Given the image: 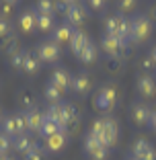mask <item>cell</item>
<instances>
[{
  "mask_svg": "<svg viewBox=\"0 0 156 160\" xmlns=\"http://www.w3.org/2000/svg\"><path fill=\"white\" fill-rule=\"evenodd\" d=\"M25 113H27V119H29V132L39 133V129H41L43 121H45V113H41L37 107L29 109V111H25Z\"/></svg>",
  "mask_w": 156,
  "mask_h": 160,
  "instance_id": "cell-19",
  "label": "cell"
},
{
  "mask_svg": "<svg viewBox=\"0 0 156 160\" xmlns=\"http://www.w3.org/2000/svg\"><path fill=\"white\" fill-rule=\"evenodd\" d=\"M31 146H33V140H31L27 133H21V136H14L13 138V150L19 152V154H25Z\"/></svg>",
  "mask_w": 156,
  "mask_h": 160,
  "instance_id": "cell-24",
  "label": "cell"
},
{
  "mask_svg": "<svg viewBox=\"0 0 156 160\" xmlns=\"http://www.w3.org/2000/svg\"><path fill=\"white\" fill-rule=\"evenodd\" d=\"M17 27H19L21 33L29 35L37 29V10L35 8H25L23 12L17 17Z\"/></svg>",
  "mask_w": 156,
  "mask_h": 160,
  "instance_id": "cell-8",
  "label": "cell"
},
{
  "mask_svg": "<svg viewBox=\"0 0 156 160\" xmlns=\"http://www.w3.org/2000/svg\"><path fill=\"white\" fill-rule=\"evenodd\" d=\"M132 156L136 160H156V150L152 148V144L144 138H138L132 144Z\"/></svg>",
  "mask_w": 156,
  "mask_h": 160,
  "instance_id": "cell-11",
  "label": "cell"
},
{
  "mask_svg": "<svg viewBox=\"0 0 156 160\" xmlns=\"http://www.w3.org/2000/svg\"><path fill=\"white\" fill-rule=\"evenodd\" d=\"M82 148H84L86 156H90L93 160H105V158H107V154H109V148H105L97 138L88 136V133H86V138H84Z\"/></svg>",
  "mask_w": 156,
  "mask_h": 160,
  "instance_id": "cell-9",
  "label": "cell"
},
{
  "mask_svg": "<svg viewBox=\"0 0 156 160\" xmlns=\"http://www.w3.org/2000/svg\"><path fill=\"white\" fill-rule=\"evenodd\" d=\"M105 66H107V70L111 72V74H119V72L123 70V60H117V58H107Z\"/></svg>",
  "mask_w": 156,
  "mask_h": 160,
  "instance_id": "cell-34",
  "label": "cell"
},
{
  "mask_svg": "<svg viewBox=\"0 0 156 160\" xmlns=\"http://www.w3.org/2000/svg\"><path fill=\"white\" fill-rule=\"evenodd\" d=\"M146 14L150 17V21H152V23H156V2H154V4L150 6V10H148Z\"/></svg>",
  "mask_w": 156,
  "mask_h": 160,
  "instance_id": "cell-39",
  "label": "cell"
},
{
  "mask_svg": "<svg viewBox=\"0 0 156 160\" xmlns=\"http://www.w3.org/2000/svg\"><path fill=\"white\" fill-rule=\"evenodd\" d=\"M125 160H136V158H133V156H128V158H125Z\"/></svg>",
  "mask_w": 156,
  "mask_h": 160,
  "instance_id": "cell-45",
  "label": "cell"
},
{
  "mask_svg": "<svg viewBox=\"0 0 156 160\" xmlns=\"http://www.w3.org/2000/svg\"><path fill=\"white\" fill-rule=\"evenodd\" d=\"M35 10L37 14H56V0H37Z\"/></svg>",
  "mask_w": 156,
  "mask_h": 160,
  "instance_id": "cell-29",
  "label": "cell"
},
{
  "mask_svg": "<svg viewBox=\"0 0 156 160\" xmlns=\"http://www.w3.org/2000/svg\"><path fill=\"white\" fill-rule=\"evenodd\" d=\"M37 56H39V60H41V64H56V62L60 60V56H62V49H60V45H56V43L52 41V39H45V41L39 43Z\"/></svg>",
  "mask_w": 156,
  "mask_h": 160,
  "instance_id": "cell-4",
  "label": "cell"
},
{
  "mask_svg": "<svg viewBox=\"0 0 156 160\" xmlns=\"http://www.w3.org/2000/svg\"><path fill=\"white\" fill-rule=\"evenodd\" d=\"M132 19V35H129V41L136 43V45H144L148 39L154 33V23L150 21L146 12H136Z\"/></svg>",
  "mask_w": 156,
  "mask_h": 160,
  "instance_id": "cell-1",
  "label": "cell"
},
{
  "mask_svg": "<svg viewBox=\"0 0 156 160\" xmlns=\"http://www.w3.org/2000/svg\"><path fill=\"white\" fill-rule=\"evenodd\" d=\"M119 17H121V14L115 12V14H109L107 19L103 21L105 35H113V37H119Z\"/></svg>",
  "mask_w": 156,
  "mask_h": 160,
  "instance_id": "cell-22",
  "label": "cell"
},
{
  "mask_svg": "<svg viewBox=\"0 0 156 160\" xmlns=\"http://www.w3.org/2000/svg\"><path fill=\"white\" fill-rule=\"evenodd\" d=\"M62 127L58 125L56 121H52V119H45L43 121V125H41V129H39V136H43V138H49V136H53V133H58Z\"/></svg>",
  "mask_w": 156,
  "mask_h": 160,
  "instance_id": "cell-31",
  "label": "cell"
},
{
  "mask_svg": "<svg viewBox=\"0 0 156 160\" xmlns=\"http://www.w3.org/2000/svg\"><path fill=\"white\" fill-rule=\"evenodd\" d=\"M10 150H13V138L0 132V154H8Z\"/></svg>",
  "mask_w": 156,
  "mask_h": 160,
  "instance_id": "cell-35",
  "label": "cell"
},
{
  "mask_svg": "<svg viewBox=\"0 0 156 160\" xmlns=\"http://www.w3.org/2000/svg\"><path fill=\"white\" fill-rule=\"evenodd\" d=\"M140 68H142L144 74H152V70L156 68V64H154V60H152L150 56H146V58H142V60H140Z\"/></svg>",
  "mask_w": 156,
  "mask_h": 160,
  "instance_id": "cell-37",
  "label": "cell"
},
{
  "mask_svg": "<svg viewBox=\"0 0 156 160\" xmlns=\"http://www.w3.org/2000/svg\"><path fill=\"white\" fill-rule=\"evenodd\" d=\"M72 33H74V27L68 25L66 21H62V23L56 25V29L52 31V41L56 45H70V39H72Z\"/></svg>",
  "mask_w": 156,
  "mask_h": 160,
  "instance_id": "cell-15",
  "label": "cell"
},
{
  "mask_svg": "<svg viewBox=\"0 0 156 160\" xmlns=\"http://www.w3.org/2000/svg\"><path fill=\"white\" fill-rule=\"evenodd\" d=\"M78 60L82 62V64H95L97 60H99V45L97 43H93V41H88L84 47H82V52L78 53Z\"/></svg>",
  "mask_w": 156,
  "mask_h": 160,
  "instance_id": "cell-17",
  "label": "cell"
},
{
  "mask_svg": "<svg viewBox=\"0 0 156 160\" xmlns=\"http://www.w3.org/2000/svg\"><path fill=\"white\" fill-rule=\"evenodd\" d=\"M0 132H4L6 136H10V138L21 136L19 121H17V113H14V115H4V119H2V123H0Z\"/></svg>",
  "mask_w": 156,
  "mask_h": 160,
  "instance_id": "cell-20",
  "label": "cell"
},
{
  "mask_svg": "<svg viewBox=\"0 0 156 160\" xmlns=\"http://www.w3.org/2000/svg\"><path fill=\"white\" fill-rule=\"evenodd\" d=\"M25 52L27 49H17V52H13L8 56V64H10V68L13 70H17V72H23V62H25Z\"/></svg>",
  "mask_w": 156,
  "mask_h": 160,
  "instance_id": "cell-27",
  "label": "cell"
},
{
  "mask_svg": "<svg viewBox=\"0 0 156 160\" xmlns=\"http://www.w3.org/2000/svg\"><path fill=\"white\" fill-rule=\"evenodd\" d=\"M117 138H119V123L113 117H105V133L101 136L99 142L105 148H113L117 144Z\"/></svg>",
  "mask_w": 156,
  "mask_h": 160,
  "instance_id": "cell-14",
  "label": "cell"
},
{
  "mask_svg": "<svg viewBox=\"0 0 156 160\" xmlns=\"http://www.w3.org/2000/svg\"><path fill=\"white\" fill-rule=\"evenodd\" d=\"M62 97H64V92H62L60 88H56L53 84H45V88H43V99L48 101V105H56V103H62Z\"/></svg>",
  "mask_w": 156,
  "mask_h": 160,
  "instance_id": "cell-25",
  "label": "cell"
},
{
  "mask_svg": "<svg viewBox=\"0 0 156 160\" xmlns=\"http://www.w3.org/2000/svg\"><path fill=\"white\" fill-rule=\"evenodd\" d=\"M0 160H13V158H10L8 154H2V158H0Z\"/></svg>",
  "mask_w": 156,
  "mask_h": 160,
  "instance_id": "cell-44",
  "label": "cell"
},
{
  "mask_svg": "<svg viewBox=\"0 0 156 160\" xmlns=\"http://www.w3.org/2000/svg\"><path fill=\"white\" fill-rule=\"evenodd\" d=\"M150 58L154 60V64H156V45H154V49H152V53H150Z\"/></svg>",
  "mask_w": 156,
  "mask_h": 160,
  "instance_id": "cell-42",
  "label": "cell"
},
{
  "mask_svg": "<svg viewBox=\"0 0 156 160\" xmlns=\"http://www.w3.org/2000/svg\"><path fill=\"white\" fill-rule=\"evenodd\" d=\"M138 0H117V12L128 17V14H136Z\"/></svg>",
  "mask_w": 156,
  "mask_h": 160,
  "instance_id": "cell-28",
  "label": "cell"
},
{
  "mask_svg": "<svg viewBox=\"0 0 156 160\" xmlns=\"http://www.w3.org/2000/svg\"><path fill=\"white\" fill-rule=\"evenodd\" d=\"M17 101H19V105L23 107V111H29V109L35 107V94L31 92V90H21V92L17 94Z\"/></svg>",
  "mask_w": 156,
  "mask_h": 160,
  "instance_id": "cell-26",
  "label": "cell"
},
{
  "mask_svg": "<svg viewBox=\"0 0 156 160\" xmlns=\"http://www.w3.org/2000/svg\"><path fill=\"white\" fill-rule=\"evenodd\" d=\"M86 19H88V10H86V4H82V2L68 6L66 14H64V21H66L68 25H72L74 29H80V25L84 23Z\"/></svg>",
  "mask_w": 156,
  "mask_h": 160,
  "instance_id": "cell-5",
  "label": "cell"
},
{
  "mask_svg": "<svg viewBox=\"0 0 156 160\" xmlns=\"http://www.w3.org/2000/svg\"><path fill=\"white\" fill-rule=\"evenodd\" d=\"M0 47H2V52L6 53V56H10L13 52H17L19 49V43H17V35H10V37H6L4 41H0Z\"/></svg>",
  "mask_w": 156,
  "mask_h": 160,
  "instance_id": "cell-33",
  "label": "cell"
},
{
  "mask_svg": "<svg viewBox=\"0 0 156 160\" xmlns=\"http://www.w3.org/2000/svg\"><path fill=\"white\" fill-rule=\"evenodd\" d=\"M86 6L90 10H95V12H99V10H103L107 6V0H86Z\"/></svg>",
  "mask_w": 156,
  "mask_h": 160,
  "instance_id": "cell-38",
  "label": "cell"
},
{
  "mask_svg": "<svg viewBox=\"0 0 156 160\" xmlns=\"http://www.w3.org/2000/svg\"><path fill=\"white\" fill-rule=\"evenodd\" d=\"M56 14H37V31L41 33H52L56 29Z\"/></svg>",
  "mask_w": 156,
  "mask_h": 160,
  "instance_id": "cell-21",
  "label": "cell"
},
{
  "mask_svg": "<svg viewBox=\"0 0 156 160\" xmlns=\"http://www.w3.org/2000/svg\"><path fill=\"white\" fill-rule=\"evenodd\" d=\"M10 35H13V25H10V21L0 17V41H4Z\"/></svg>",
  "mask_w": 156,
  "mask_h": 160,
  "instance_id": "cell-36",
  "label": "cell"
},
{
  "mask_svg": "<svg viewBox=\"0 0 156 160\" xmlns=\"http://www.w3.org/2000/svg\"><path fill=\"white\" fill-rule=\"evenodd\" d=\"M101 47H103V52L107 53V58L123 60V56L128 52V41H123V39H119V37H113V35H103Z\"/></svg>",
  "mask_w": 156,
  "mask_h": 160,
  "instance_id": "cell-3",
  "label": "cell"
},
{
  "mask_svg": "<svg viewBox=\"0 0 156 160\" xmlns=\"http://www.w3.org/2000/svg\"><path fill=\"white\" fill-rule=\"evenodd\" d=\"M90 41V37L82 31V29H74V33H72V39H70V49L74 56H78V53L82 52V47L86 45V43Z\"/></svg>",
  "mask_w": 156,
  "mask_h": 160,
  "instance_id": "cell-18",
  "label": "cell"
},
{
  "mask_svg": "<svg viewBox=\"0 0 156 160\" xmlns=\"http://www.w3.org/2000/svg\"><path fill=\"white\" fill-rule=\"evenodd\" d=\"M136 90L142 99H154L156 97V78L152 74L140 72V76L136 80Z\"/></svg>",
  "mask_w": 156,
  "mask_h": 160,
  "instance_id": "cell-6",
  "label": "cell"
},
{
  "mask_svg": "<svg viewBox=\"0 0 156 160\" xmlns=\"http://www.w3.org/2000/svg\"><path fill=\"white\" fill-rule=\"evenodd\" d=\"M4 2H8V4H17V2H21V0H4Z\"/></svg>",
  "mask_w": 156,
  "mask_h": 160,
  "instance_id": "cell-43",
  "label": "cell"
},
{
  "mask_svg": "<svg viewBox=\"0 0 156 160\" xmlns=\"http://www.w3.org/2000/svg\"><path fill=\"white\" fill-rule=\"evenodd\" d=\"M60 2H64L66 6H72V4H78L80 0H60Z\"/></svg>",
  "mask_w": 156,
  "mask_h": 160,
  "instance_id": "cell-41",
  "label": "cell"
},
{
  "mask_svg": "<svg viewBox=\"0 0 156 160\" xmlns=\"http://www.w3.org/2000/svg\"><path fill=\"white\" fill-rule=\"evenodd\" d=\"M148 125H150L152 129L156 132V107L152 109V113H150V123H148Z\"/></svg>",
  "mask_w": 156,
  "mask_h": 160,
  "instance_id": "cell-40",
  "label": "cell"
},
{
  "mask_svg": "<svg viewBox=\"0 0 156 160\" xmlns=\"http://www.w3.org/2000/svg\"><path fill=\"white\" fill-rule=\"evenodd\" d=\"M49 84H53L56 88H60L62 92H68L72 90V74L66 68H53L52 74H49Z\"/></svg>",
  "mask_w": 156,
  "mask_h": 160,
  "instance_id": "cell-7",
  "label": "cell"
},
{
  "mask_svg": "<svg viewBox=\"0 0 156 160\" xmlns=\"http://www.w3.org/2000/svg\"><path fill=\"white\" fill-rule=\"evenodd\" d=\"M105 133V117H99L95 119V121L90 123V129H88V136L97 138V140H101V136Z\"/></svg>",
  "mask_w": 156,
  "mask_h": 160,
  "instance_id": "cell-32",
  "label": "cell"
},
{
  "mask_svg": "<svg viewBox=\"0 0 156 160\" xmlns=\"http://www.w3.org/2000/svg\"><path fill=\"white\" fill-rule=\"evenodd\" d=\"M2 119H4V117H2V111H0V123H2Z\"/></svg>",
  "mask_w": 156,
  "mask_h": 160,
  "instance_id": "cell-46",
  "label": "cell"
},
{
  "mask_svg": "<svg viewBox=\"0 0 156 160\" xmlns=\"http://www.w3.org/2000/svg\"><path fill=\"white\" fill-rule=\"evenodd\" d=\"M93 90V78L86 72H76L72 74V92L78 97H86Z\"/></svg>",
  "mask_w": 156,
  "mask_h": 160,
  "instance_id": "cell-10",
  "label": "cell"
},
{
  "mask_svg": "<svg viewBox=\"0 0 156 160\" xmlns=\"http://www.w3.org/2000/svg\"><path fill=\"white\" fill-rule=\"evenodd\" d=\"M150 113H152V109L146 103H133L132 109H129V119H132V123L136 127H144L150 123Z\"/></svg>",
  "mask_w": 156,
  "mask_h": 160,
  "instance_id": "cell-12",
  "label": "cell"
},
{
  "mask_svg": "<svg viewBox=\"0 0 156 160\" xmlns=\"http://www.w3.org/2000/svg\"><path fill=\"white\" fill-rule=\"evenodd\" d=\"M68 138H70V133H68L66 129H60L58 133L45 138V142H43V148H45V152H48V154L62 152L64 148H66V144H68Z\"/></svg>",
  "mask_w": 156,
  "mask_h": 160,
  "instance_id": "cell-13",
  "label": "cell"
},
{
  "mask_svg": "<svg viewBox=\"0 0 156 160\" xmlns=\"http://www.w3.org/2000/svg\"><path fill=\"white\" fill-rule=\"evenodd\" d=\"M23 160H48V152H45V148L41 144L33 142V146L23 154Z\"/></svg>",
  "mask_w": 156,
  "mask_h": 160,
  "instance_id": "cell-23",
  "label": "cell"
},
{
  "mask_svg": "<svg viewBox=\"0 0 156 160\" xmlns=\"http://www.w3.org/2000/svg\"><path fill=\"white\" fill-rule=\"evenodd\" d=\"M41 70V60L37 56V49H27L25 52V62H23V72L27 76H35Z\"/></svg>",
  "mask_w": 156,
  "mask_h": 160,
  "instance_id": "cell-16",
  "label": "cell"
},
{
  "mask_svg": "<svg viewBox=\"0 0 156 160\" xmlns=\"http://www.w3.org/2000/svg\"><path fill=\"white\" fill-rule=\"evenodd\" d=\"M45 119H52V121H56L58 125L62 127V103L48 105V109H45Z\"/></svg>",
  "mask_w": 156,
  "mask_h": 160,
  "instance_id": "cell-30",
  "label": "cell"
},
{
  "mask_svg": "<svg viewBox=\"0 0 156 160\" xmlns=\"http://www.w3.org/2000/svg\"><path fill=\"white\" fill-rule=\"evenodd\" d=\"M117 99H119V88L113 84V82H107L103 84L95 94V107L97 111L101 113H111L117 105Z\"/></svg>",
  "mask_w": 156,
  "mask_h": 160,
  "instance_id": "cell-2",
  "label": "cell"
}]
</instances>
